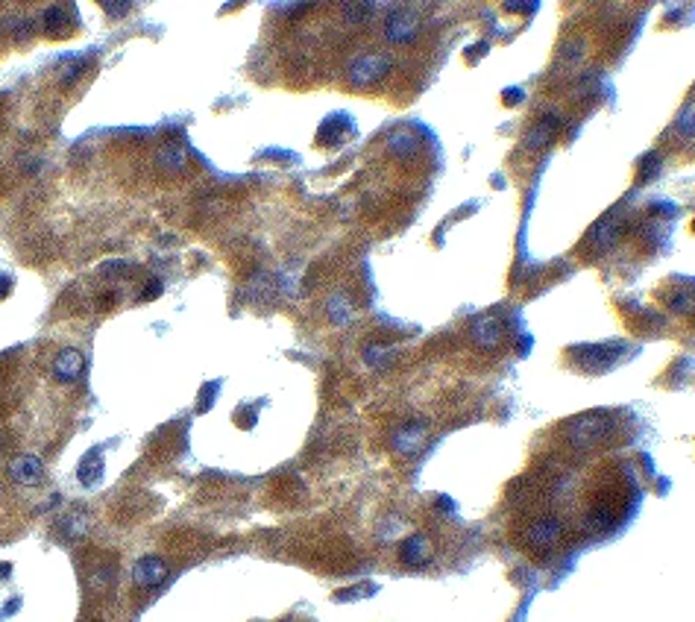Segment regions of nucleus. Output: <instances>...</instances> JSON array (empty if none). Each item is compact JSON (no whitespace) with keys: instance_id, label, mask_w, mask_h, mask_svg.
<instances>
[{"instance_id":"412c9836","label":"nucleus","mask_w":695,"mask_h":622,"mask_svg":"<svg viewBox=\"0 0 695 622\" xmlns=\"http://www.w3.org/2000/svg\"><path fill=\"white\" fill-rule=\"evenodd\" d=\"M217 397V385H206V394H203V402H200V411H206L209 402Z\"/></svg>"},{"instance_id":"0eeeda50","label":"nucleus","mask_w":695,"mask_h":622,"mask_svg":"<svg viewBox=\"0 0 695 622\" xmlns=\"http://www.w3.org/2000/svg\"><path fill=\"white\" fill-rule=\"evenodd\" d=\"M83 370H86V358L74 346L62 349V353L56 356V361H53V376L59 382H74V379L83 376Z\"/></svg>"},{"instance_id":"f03ea898","label":"nucleus","mask_w":695,"mask_h":622,"mask_svg":"<svg viewBox=\"0 0 695 622\" xmlns=\"http://www.w3.org/2000/svg\"><path fill=\"white\" fill-rule=\"evenodd\" d=\"M420 35V15L414 9H393L385 21V38L393 45H408Z\"/></svg>"},{"instance_id":"7ed1b4c3","label":"nucleus","mask_w":695,"mask_h":622,"mask_svg":"<svg viewBox=\"0 0 695 622\" xmlns=\"http://www.w3.org/2000/svg\"><path fill=\"white\" fill-rule=\"evenodd\" d=\"M387 71H390V56L370 53V56H361V59L349 68V80L355 86H373L375 80H382Z\"/></svg>"},{"instance_id":"9b49d317","label":"nucleus","mask_w":695,"mask_h":622,"mask_svg":"<svg viewBox=\"0 0 695 622\" xmlns=\"http://www.w3.org/2000/svg\"><path fill=\"white\" fill-rule=\"evenodd\" d=\"M472 338L479 346H496L502 341V320L499 317H479L472 323Z\"/></svg>"},{"instance_id":"39448f33","label":"nucleus","mask_w":695,"mask_h":622,"mask_svg":"<svg viewBox=\"0 0 695 622\" xmlns=\"http://www.w3.org/2000/svg\"><path fill=\"white\" fill-rule=\"evenodd\" d=\"M561 534H563L561 520H554V517H543V520L534 522V526H528L525 540L531 543L534 549H549V546H554V543L561 540Z\"/></svg>"},{"instance_id":"dca6fc26","label":"nucleus","mask_w":695,"mask_h":622,"mask_svg":"<svg viewBox=\"0 0 695 622\" xmlns=\"http://www.w3.org/2000/svg\"><path fill=\"white\" fill-rule=\"evenodd\" d=\"M68 24H71V18L65 15L62 6H50V9L45 12V27H47V33H50L53 38H65L62 33L68 30Z\"/></svg>"},{"instance_id":"9d476101","label":"nucleus","mask_w":695,"mask_h":622,"mask_svg":"<svg viewBox=\"0 0 695 622\" xmlns=\"http://www.w3.org/2000/svg\"><path fill=\"white\" fill-rule=\"evenodd\" d=\"M622 229H625V223H622L619 218H605V221H599V223L592 226L590 241H592V244H599L602 250H607V247H613V244L619 241Z\"/></svg>"},{"instance_id":"1a4fd4ad","label":"nucleus","mask_w":695,"mask_h":622,"mask_svg":"<svg viewBox=\"0 0 695 622\" xmlns=\"http://www.w3.org/2000/svg\"><path fill=\"white\" fill-rule=\"evenodd\" d=\"M558 129H561V121L554 118V115H546V118H540L537 124L531 127V132H528V139H525V147L528 150H540V147H546L554 135H558Z\"/></svg>"},{"instance_id":"ddd939ff","label":"nucleus","mask_w":695,"mask_h":622,"mask_svg":"<svg viewBox=\"0 0 695 622\" xmlns=\"http://www.w3.org/2000/svg\"><path fill=\"white\" fill-rule=\"evenodd\" d=\"M76 476H79V481H83L86 488H91V484L100 481V476H103V455H100V450H91V452L83 458V464H79Z\"/></svg>"},{"instance_id":"a211bd4d","label":"nucleus","mask_w":695,"mask_h":622,"mask_svg":"<svg viewBox=\"0 0 695 622\" xmlns=\"http://www.w3.org/2000/svg\"><path fill=\"white\" fill-rule=\"evenodd\" d=\"M660 170V153H648L646 159L640 162V180L643 182H648V180H654V173Z\"/></svg>"},{"instance_id":"2eb2a0df","label":"nucleus","mask_w":695,"mask_h":622,"mask_svg":"<svg viewBox=\"0 0 695 622\" xmlns=\"http://www.w3.org/2000/svg\"><path fill=\"white\" fill-rule=\"evenodd\" d=\"M387 147H390L393 156H402V150H408L405 156H411V153L420 150V139H416L411 129H399V132H393V135H390V144H387Z\"/></svg>"},{"instance_id":"4be33fe9","label":"nucleus","mask_w":695,"mask_h":622,"mask_svg":"<svg viewBox=\"0 0 695 622\" xmlns=\"http://www.w3.org/2000/svg\"><path fill=\"white\" fill-rule=\"evenodd\" d=\"M158 294H162V282H158V279H153V282L147 285V300H156Z\"/></svg>"},{"instance_id":"6e6552de","label":"nucleus","mask_w":695,"mask_h":622,"mask_svg":"<svg viewBox=\"0 0 695 622\" xmlns=\"http://www.w3.org/2000/svg\"><path fill=\"white\" fill-rule=\"evenodd\" d=\"M399 558H402V563H408V567H423V563L431 561V540L423 534H411L402 543Z\"/></svg>"},{"instance_id":"f257e3e1","label":"nucleus","mask_w":695,"mask_h":622,"mask_svg":"<svg viewBox=\"0 0 695 622\" xmlns=\"http://www.w3.org/2000/svg\"><path fill=\"white\" fill-rule=\"evenodd\" d=\"M613 429V420L607 414H584L578 420L569 423L566 429V438L572 446H578V450H587V446L599 443L607 438V432Z\"/></svg>"},{"instance_id":"5701e85b","label":"nucleus","mask_w":695,"mask_h":622,"mask_svg":"<svg viewBox=\"0 0 695 622\" xmlns=\"http://www.w3.org/2000/svg\"><path fill=\"white\" fill-rule=\"evenodd\" d=\"M516 100H522V91H520V88H508V91H505V103L510 106V103H516Z\"/></svg>"},{"instance_id":"aec40b11","label":"nucleus","mask_w":695,"mask_h":622,"mask_svg":"<svg viewBox=\"0 0 695 622\" xmlns=\"http://www.w3.org/2000/svg\"><path fill=\"white\" fill-rule=\"evenodd\" d=\"M100 6H103V9H112V15H124V12H127L132 4H112V0H103Z\"/></svg>"},{"instance_id":"423d86ee","label":"nucleus","mask_w":695,"mask_h":622,"mask_svg":"<svg viewBox=\"0 0 695 622\" xmlns=\"http://www.w3.org/2000/svg\"><path fill=\"white\" fill-rule=\"evenodd\" d=\"M165 575H168L165 561H162V558H156V555L141 558V561H138L135 567H132V581H135V585H141V587H156V585H162Z\"/></svg>"},{"instance_id":"20e7f679","label":"nucleus","mask_w":695,"mask_h":622,"mask_svg":"<svg viewBox=\"0 0 695 622\" xmlns=\"http://www.w3.org/2000/svg\"><path fill=\"white\" fill-rule=\"evenodd\" d=\"M622 353V346H613V344H590V346H575L572 356L578 364L584 367H607L617 361V356Z\"/></svg>"},{"instance_id":"f3484780","label":"nucleus","mask_w":695,"mask_h":622,"mask_svg":"<svg viewBox=\"0 0 695 622\" xmlns=\"http://www.w3.org/2000/svg\"><path fill=\"white\" fill-rule=\"evenodd\" d=\"M162 165H165L168 170H182V168H185V150H180V147H168V150H162Z\"/></svg>"},{"instance_id":"f8f14e48","label":"nucleus","mask_w":695,"mask_h":622,"mask_svg":"<svg viewBox=\"0 0 695 622\" xmlns=\"http://www.w3.org/2000/svg\"><path fill=\"white\" fill-rule=\"evenodd\" d=\"M423 435H426V426H423V423H408V426H402V429L393 435V446H396L399 452L411 455V452L420 450Z\"/></svg>"},{"instance_id":"b1692460","label":"nucleus","mask_w":695,"mask_h":622,"mask_svg":"<svg viewBox=\"0 0 695 622\" xmlns=\"http://www.w3.org/2000/svg\"><path fill=\"white\" fill-rule=\"evenodd\" d=\"M12 567H9V563H0V575H4V573H9Z\"/></svg>"},{"instance_id":"4468645a","label":"nucleus","mask_w":695,"mask_h":622,"mask_svg":"<svg viewBox=\"0 0 695 622\" xmlns=\"http://www.w3.org/2000/svg\"><path fill=\"white\" fill-rule=\"evenodd\" d=\"M38 476H42V461H38L35 455H24V458H18V461L12 464V479H15V481H27V484H33Z\"/></svg>"},{"instance_id":"6ab92c4d","label":"nucleus","mask_w":695,"mask_h":622,"mask_svg":"<svg viewBox=\"0 0 695 622\" xmlns=\"http://www.w3.org/2000/svg\"><path fill=\"white\" fill-rule=\"evenodd\" d=\"M346 18H352V21H364V18H370V9H375L373 4H346Z\"/></svg>"}]
</instances>
